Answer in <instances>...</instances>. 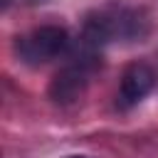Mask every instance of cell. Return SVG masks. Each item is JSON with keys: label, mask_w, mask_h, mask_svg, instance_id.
Here are the masks:
<instances>
[{"label": "cell", "mask_w": 158, "mask_h": 158, "mask_svg": "<svg viewBox=\"0 0 158 158\" xmlns=\"http://www.w3.org/2000/svg\"><path fill=\"white\" fill-rule=\"evenodd\" d=\"M15 49L22 62L42 64V62H49L69 49V32L57 25H44V27L32 30L30 35L20 37Z\"/></svg>", "instance_id": "6da1fadb"}, {"label": "cell", "mask_w": 158, "mask_h": 158, "mask_svg": "<svg viewBox=\"0 0 158 158\" xmlns=\"http://www.w3.org/2000/svg\"><path fill=\"white\" fill-rule=\"evenodd\" d=\"M89 74L91 69L79 64V62H69L64 69H59L52 81H49V99L54 104H74L84 91H86V84H89Z\"/></svg>", "instance_id": "7a4b0ae2"}, {"label": "cell", "mask_w": 158, "mask_h": 158, "mask_svg": "<svg viewBox=\"0 0 158 158\" xmlns=\"http://www.w3.org/2000/svg\"><path fill=\"white\" fill-rule=\"evenodd\" d=\"M153 84H156V74H153V69H151L148 64H143V62L128 64V67L123 69V74H121L118 104H121L123 109L138 104V101L153 89Z\"/></svg>", "instance_id": "3957f363"}, {"label": "cell", "mask_w": 158, "mask_h": 158, "mask_svg": "<svg viewBox=\"0 0 158 158\" xmlns=\"http://www.w3.org/2000/svg\"><path fill=\"white\" fill-rule=\"evenodd\" d=\"M69 158H84V156H69Z\"/></svg>", "instance_id": "277c9868"}]
</instances>
